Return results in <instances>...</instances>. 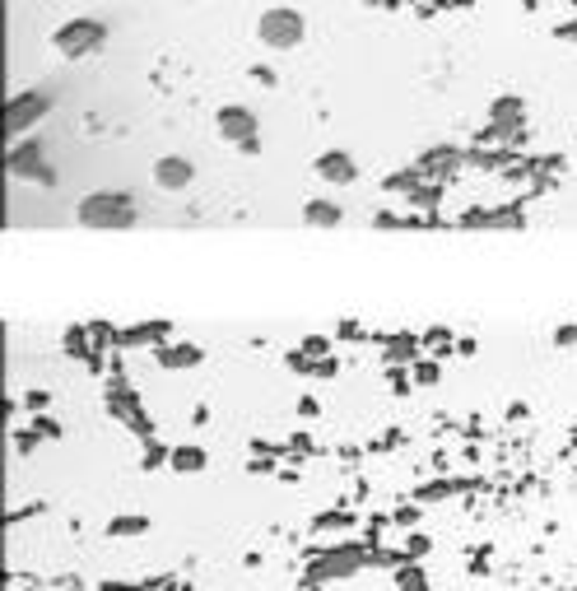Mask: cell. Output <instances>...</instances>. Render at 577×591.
Segmentation results:
<instances>
[{
  "instance_id": "1",
  "label": "cell",
  "mask_w": 577,
  "mask_h": 591,
  "mask_svg": "<svg viewBox=\"0 0 577 591\" xmlns=\"http://www.w3.org/2000/svg\"><path fill=\"white\" fill-rule=\"evenodd\" d=\"M75 219H80L84 229H131L135 219H140V205L126 191H89L75 205Z\"/></svg>"
},
{
  "instance_id": "2",
  "label": "cell",
  "mask_w": 577,
  "mask_h": 591,
  "mask_svg": "<svg viewBox=\"0 0 577 591\" xmlns=\"http://www.w3.org/2000/svg\"><path fill=\"white\" fill-rule=\"evenodd\" d=\"M303 38H308V19L289 5H270L256 14V42L270 52H294V47H303Z\"/></svg>"
},
{
  "instance_id": "3",
  "label": "cell",
  "mask_w": 577,
  "mask_h": 591,
  "mask_svg": "<svg viewBox=\"0 0 577 591\" xmlns=\"http://www.w3.org/2000/svg\"><path fill=\"white\" fill-rule=\"evenodd\" d=\"M52 47L66 56V61L98 56L103 47H108V24H103V19H89V14H80V19H66V24L52 33Z\"/></svg>"
},
{
  "instance_id": "4",
  "label": "cell",
  "mask_w": 577,
  "mask_h": 591,
  "mask_svg": "<svg viewBox=\"0 0 577 591\" xmlns=\"http://www.w3.org/2000/svg\"><path fill=\"white\" fill-rule=\"evenodd\" d=\"M215 131L229 140V145H238L242 154H256L261 149V135H256V117L247 108H238V103H229V108L215 112Z\"/></svg>"
},
{
  "instance_id": "5",
  "label": "cell",
  "mask_w": 577,
  "mask_h": 591,
  "mask_svg": "<svg viewBox=\"0 0 577 591\" xmlns=\"http://www.w3.org/2000/svg\"><path fill=\"white\" fill-rule=\"evenodd\" d=\"M52 108V94H42V89H28V94L10 98V108H5V131L10 135H24L28 126H38Z\"/></svg>"
},
{
  "instance_id": "6",
  "label": "cell",
  "mask_w": 577,
  "mask_h": 591,
  "mask_svg": "<svg viewBox=\"0 0 577 591\" xmlns=\"http://www.w3.org/2000/svg\"><path fill=\"white\" fill-rule=\"evenodd\" d=\"M149 177H154V187H159V191L177 196V191H187L191 182H196V168H191V159H182V154H163Z\"/></svg>"
},
{
  "instance_id": "7",
  "label": "cell",
  "mask_w": 577,
  "mask_h": 591,
  "mask_svg": "<svg viewBox=\"0 0 577 591\" xmlns=\"http://www.w3.org/2000/svg\"><path fill=\"white\" fill-rule=\"evenodd\" d=\"M317 177H322L326 187H349L359 177V163L349 159L345 149H326L322 159H317Z\"/></svg>"
},
{
  "instance_id": "8",
  "label": "cell",
  "mask_w": 577,
  "mask_h": 591,
  "mask_svg": "<svg viewBox=\"0 0 577 591\" xmlns=\"http://www.w3.org/2000/svg\"><path fill=\"white\" fill-rule=\"evenodd\" d=\"M340 219H345V210H340L336 201H308L303 205V224H312V229H336Z\"/></svg>"
},
{
  "instance_id": "9",
  "label": "cell",
  "mask_w": 577,
  "mask_h": 591,
  "mask_svg": "<svg viewBox=\"0 0 577 591\" xmlns=\"http://www.w3.org/2000/svg\"><path fill=\"white\" fill-rule=\"evenodd\" d=\"M494 126L498 131L522 126V98H494Z\"/></svg>"
},
{
  "instance_id": "10",
  "label": "cell",
  "mask_w": 577,
  "mask_h": 591,
  "mask_svg": "<svg viewBox=\"0 0 577 591\" xmlns=\"http://www.w3.org/2000/svg\"><path fill=\"white\" fill-rule=\"evenodd\" d=\"M173 466H177V471H201V466H205V452H196V447H177V452H173Z\"/></svg>"
},
{
  "instance_id": "11",
  "label": "cell",
  "mask_w": 577,
  "mask_h": 591,
  "mask_svg": "<svg viewBox=\"0 0 577 591\" xmlns=\"http://www.w3.org/2000/svg\"><path fill=\"white\" fill-rule=\"evenodd\" d=\"M201 354L196 350H163V363H196Z\"/></svg>"
},
{
  "instance_id": "12",
  "label": "cell",
  "mask_w": 577,
  "mask_h": 591,
  "mask_svg": "<svg viewBox=\"0 0 577 591\" xmlns=\"http://www.w3.org/2000/svg\"><path fill=\"white\" fill-rule=\"evenodd\" d=\"M577 340V326H564V331H559V345H573Z\"/></svg>"
}]
</instances>
